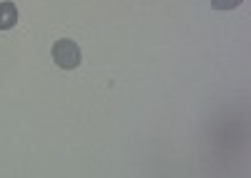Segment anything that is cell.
I'll use <instances>...</instances> for the list:
<instances>
[{
    "label": "cell",
    "instance_id": "obj_2",
    "mask_svg": "<svg viewBox=\"0 0 251 178\" xmlns=\"http://www.w3.org/2000/svg\"><path fill=\"white\" fill-rule=\"evenodd\" d=\"M15 23H18L15 3H0V30H10Z\"/></svg>",
    "mask_w": 251,
    "mask_h": 178
},
{
    "label": "cell",
    "instance_id": "obj_3",
    "mask_svg": "<svg viewBox=\"0 0 251 178\" xmlns=\"http://www.w3.org/2000/svg\"><path fill=\"white\" fill-rule=\"evenodd\" d=\"M244 3V0H211V8L214 10H234Z\"/></svg>",
    "mask_w": 251,
    "mask_h": 178
},
{
    "label": "cell",
    "instance_id": "obj_1",
    "mask_svg": "<svg viewBox=\"0 0 251 178\" xmlns=\"http://www.w3.org/2000/svg\"><path fill=\"white\" fill-rule=\"evenodd\" d=\"M83 61V55H80V48L75 41H68V38H63V41H55L53 45V63L63 70H73L78 68Z\"/></svg>",
    "mask_w": 251,
    "mask_h": 178
}]
</instances>
